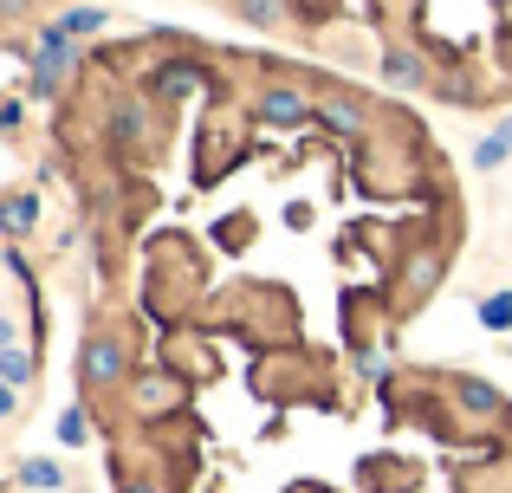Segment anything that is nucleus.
Segmentation results:
<instances>
[{
  "label": "nucleus",
  "instance_id": "2",
  "mask_svg": "<svg viewBox=\"0 0 512 493\" xmlns=\"http://www.w3.org/2000/svg\"><path fill=\"white\" fill-rule=\"evenodd\" d=\"M72 435L111 493H512V396L441 357H214L85 312Z\"/></svg>",
  "mask_w": 512,
  "mask_h": 493
},
{
  "label": "nucleus",
  "instance_id": "1",
  "mask_svg": "<svg viewBox=\"0 0 512 493\" xmlns=\"http://www.w3.org/2000/svg\"><path fill=\"white\" fill-rule=\"evenodd\" d=\"M39 104L91 312L156 344L402 357L467 260V182L435 124L299 52L52 33Z\"/></svg>",
  "mask_w": 512,
  "mask_h": 493
},
{
  "label": "nucleus",
  "instance_id": "3",
  "mask_svg": "<svg viewBox=\"0 0 512 493\" xmlns=\"http://www.w3.org/2000/svg\"><path fill=\"white\" fill-rule=\"evenodd\" d=\"M247 33L409 104H512V0H214Z\"/></svg>",
  "mask_w": 512,
  "mask_h": 493
}]
</instances>
